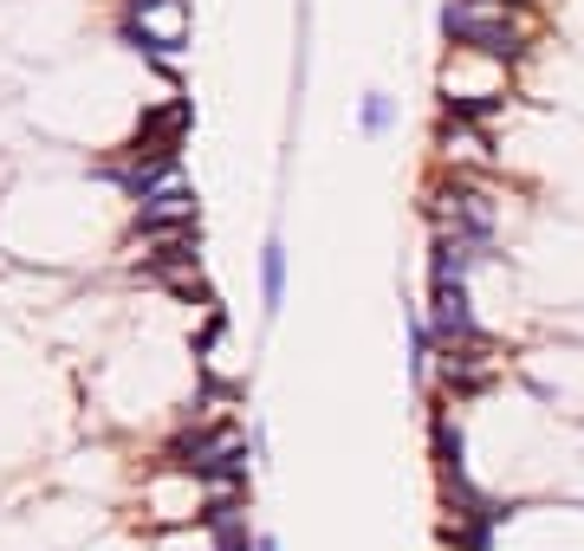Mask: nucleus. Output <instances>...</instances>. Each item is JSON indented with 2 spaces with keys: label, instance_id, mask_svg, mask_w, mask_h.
<instances>
[{
  "label": "nucleus",
  "instance_id": "f8f14e48",
  "mask_svg": "<svg viewBox=\"0 0 584 551\" xmlns=\"http://www.w3.org/2000/svg\"><path fill=\"white\" fill-rule=\"evenodd\" d=\"M389 124H396V98H389V91H364L357 130H364V137H389Z\"/></svg>",
  "mask_w": 584,
  "mask_h": 551
},
{
  "label": "nucleus",
  "instance_id": "f257e3e1",
  "mask_svg": "<svg viewBox=\"0 0 584 551\" xmlns=\"http://www.w3.org/2000/svg\"><path fill=\"white\" fill-rule=\"evenodd\" d=\"M442 33L455 52H481L494 66H519L533 46V0H448Z\"/></svg>",
  "mask_w": 584,
  "mask_h": 551
},
{
  "label": "nucleus",
  "instance_id": "9b49d317",
  "mask_svg": "<svg viewBox=\"0 0 584 551\" xmlns=\"http://www.w3.org/2000/svg\"><path fill=\"white\" fill-rule=\"evenodd\" d=\"M260 305H267V318L286 305V240L267 234V247H260Z\"/></svg>",
  "mask_w": 584,
  "mask_h": 551
},
{
  "label": "nucleus",
  "instance_id": "423d86ee",
  "mask_svg": "<svg viewBox=\"0 0 584 551\" xmlns=\"http://www.w3.org/2000/svg\"><path fill=\"white\" fill-rule=\"evenodd\" d=\"M423 312H428V331H435V351L487 337V331H481V318H474V293H467V286H428Z\"/></svg>",
  "mask_w": 584,
  "mask_h": 551
},
{
  "label": "nucleus",
  "instance_id": "20e7f679",
  "mask_svg": "<svg viewBox=\"0 0 584 551\" xmlns=\"http://www.w3.org/2000/svg\"><path fill=\"white\" fill-rule=\"evenodd\" d=\"M201 506H208V486L189 468L150 461V474H143V519L150 525H201Z\"/></svg>",
  "mask_w": 584,
  "mask_h": 551
},
{
  "label": "nucleus",
  "instance_id": "7ed1b4c3",
  "mask_svg": "<svg viewBox=\"0 0 584 551\" xmlns=\"http://www.w3.org/2000/svg\"><path fill=\"white\" fill-rule=\"evenodd\" d=\"M506 376V351L494 337H474V344H448L435 351V390L428 396H448V403H481L494 383Z\"/></svg>",
  "mask_w": 584,
  "mask_h": 551
},
{
  "label": "nucleus",
  "instance_id": "ddd939ff",
  "mask_svg": "<svg viewBox=\"0 0 584 551\" xmlns=\"http://www.w3.org/2000/svg\"><path fill=\"white\" fill-rule=\"evenodd\" d=\"M254 551H279V539H273V532H254Z\"/></svg>",
  "mask_w": 584,
  "mask_h": 551
},
{
  "label": "nucleus",
  "instance_id": "1a4fd4ad",
  "mask_svg": "<svg viewBox=\"0 0 584 551\" xmlns=\"http://www.w3.org/2000/svg\"><path fill=\"white\" fill-rule=\"evenodd\" d=\"M428 461H435V480L467 474V435H462V409L448 396H428Z\"/></svg>",
  "mask_w": 584,
  "mask_h": 551
},
{
  "label": "nucleus",
  "instance_id": "6e6552de",
  "mask_svg": "<svg viewBox=\"0 0 584 551\" xmlns=\"http://www.w3.org/2000/svg\"><path fill=\"white\" fill-rule=\"evenodd\" d=\"M435 156H442V176H487V169L501 163L494 144H487V130H481V124H455V117H442Z\"/></svg>",
  "mask_w": 584,
  "mask_h": 551
},
{
  "label": "nucleus",
  "instance_id": "9d476101",
  "mask_svg": "<svg viewBox=\"0 0 584 551\" xmlns=\"http://www.w3.org/2000/svg\"><path fill=\"white\" fill-rule=\"evenodd\" d=\"M403 331H409V383L428 403V390H435V331H428L423 305H403Z\"/></svg>",
  "mask_w": 584,
  "mask_h": 551
},
{
  "label": "nucleus",
  "instance_id": "0eeeda50",
  "mask_svg": "<svg viewBox=\"0 0 584 551\" xmlns=\"http://www.w3.org/2000/svg\"><path fill=\"white\" fill-rule=\"evenodd\" d=\"M182 227H201V201L182 176H169L137 201V234H182Z\"/></svg>",
  "mask_w": 584,
  "mask_h": 551
},
{
  "label": "nucleus",
  "instance_id": "39448f33",
  "mask_svg": "<svg viewBox=\"0 0 584 551\" xmlns=\"http://www.w3.org/2000/svg\"><path fill=\"white\" fill-rule=\"evenodd\" d=\"M182 13H189V0H130L123 39L150 59H176L182 52Z\"/></svg>",
  "mask_w": 584,
  "mask_h": 551
},
{
  "label": "nucleus",
  "instance_id": "f03ea898",
  "mask_svg": "<svg viewBox=\"0 0 584 551\" xmlns=\"http://www.w3.org/2000/svg\"><path fill=\"white\" fill-rule=\"evenodd\" d=\"M428 234H467L481 247H501V201L481 176H435L423 195Z\"/></svg>",
  "mask_w": 584,
  "mask_h": 551
}]
</instances>
